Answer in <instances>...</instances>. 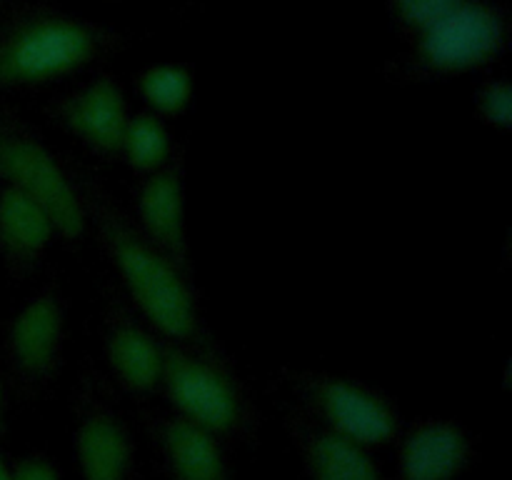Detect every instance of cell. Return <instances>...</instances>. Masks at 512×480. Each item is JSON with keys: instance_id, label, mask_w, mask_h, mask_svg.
Wrapping results in <instances>:
<instances>
[{"instance_id": "obj_18", "label": "cell", "mask_w": 512, "mask_h": 480, "mask_svg": "<svg viewBox=\"0 0 512 480\" xmlns=\"http://www.w3.org/2000/svg\"><path fill=\"white\" fill-rule=\"evenodd\" d=\"M463 3L465 0H393L398 18L410 30H418V33H423L425 28L438 23L440 18H445L450 10Z\"/></svg>"}, {"instance_id": "obj_6", "label": "cell", "mask_w": 512, "mask_h": 480, "mask_svg": "<svg viewBox=\"0 0 512 480\" xmlns=\"http://www.w3.org/2000/svg\"><path fill=\"white\" fill-rule=\"evenodd\" d=\"M310 395L328 418L333 433L360 445H380L398 428L393 405L365 385L333 375L310 378Z\"/></svg>"}, {"instance_id": "obj_20", "label": "cell", "mask_w": 512, "mask_h": 480, "mask_svg": "<svg viewBox=\"0 0 512 480\" xmlns=\"http://www.w3.org/2000/svg\"><path fill=\"white\" fill-rule=\"evenodd\" d=\"M10 478L13 480H60L58 470L53 468V463H48L40 455H33V458H25L23 463L15 465L10 470Z\"/></svg>"}, {"instance_id": "obj_10", "label": "cell", "mask_w": 512, "mask_h": 480, "mask_svg": "<svg viewBox=\"0 0 512 480\" xmlns=\"http://www.w3.org/2000/svg\"><path fill=\"white\" fill-rule=\"evenodd\" d=\"M58 235L48 210L20 190L0 188V250L15 270H30Z\"/></svg>"}, {"instance_id": "obj_9", "label": "cell", "mask_w": 512, "mask_h": 480, "mask_svg": "<svg viewBox=\"0 0 512 480\" xmlns=\"http://www.w3.org/2000/svg\"><path fill=\"white\" fill-rule=\"evenodd\" d=\"M138 213L145 238L180 270H188L185 200L178 170H155L138 195Z\"/></svg>"}, {"instance_id": "obj_19", "label": "cell", "mask_w": 512, "mask_h": 480, "mask_svg": "<svg viewBox=\"0 0 512 480\" xmlns=\"http://www.w3.org/2000/svg\"><path fill=\"white\" fill-rule=\"evenodd\" d=\"M480 113L495 128H510L512 125V90L505 80L485 85L478 98Z\"/></svg>"}, {"instance_id": "obj_2", "label": "cell", "mask_w": 512, "mask_h": 480, "mask_svg": "<svg viewBox=\"0 0 512 480\" xmlns=\"http://www.w3.org/2000/svg\"><path fill=\"white\" fill-rule=\"evenodd\" d=\"M103 38L68 15L40 13L0 38V88L40 85L75 73L98 55Z\"/></svg>"}, {"instance_id": "obj_4", "label": "cell", "mask_w": 512, "mask_h": 480, "mask_svg": "<svg viewBox=\"0 0 512 480\" xmlns=\"http://www.w3.org/2000/svg\"><path fill=\"white\" fill-rule=\"evenodd\" d=\"M180 418L210 430L228 433L240 423V395L228 375L188 350L163 345V378Z\"/></svg>"}, {"instance_id": "obj_11", "label": "cell", "mask_w": 512, "mask_h": 480, "mask_svg": "<svg viewBox=\"0 0 512 480\" xmlns=\"http://www.w3.org/2000/svg\"><path fill=\"white\" fill-rule=\"evenodd\" d=\"M470 443L453 423H423L405 438L400 453L403 480H453L465 468Z\"/></svg>"}, {"instance_id": "obj_5", "label": "cell", "mask_w": 512, "mask_h": 480, "mask_svg": "<svg viewBox=\"0 0 512 480\" xmlns=\"http://www.w3.org/2000/svg\"><path fill=\"white\" fill-rule=\"evenodd\" d=\"M503 43L505 23L498 10L480 0H465L420 33L418 55L428 68L458 73L493 60Z\"/></svg>"}, {"instance_id": "obj_12", "label": "cell", "mask_w": 512, "mask_h": 480, "mask_svg": "<svg viewBox=\"0 0 512 480\" xmlns=\"http://www.w3.org/2000/svg\"><path fill=\"white\" fill-rule=\"evenodd\" d=\"M75 450L83 480H128L133 445L123 423L110 413H93L80 423Z\"/></svg>"}, {"instance_id": "obj_13", "label": "cell", "mask_w": 512, "mask_h": 480, "mask_svg": "<svg viewBox=\"0 0 512 480\" xmlns=\"http://www.w3.org/2000/svg\"><path fill=\"white\" fill-rule=\"evenodd\" d=\"M105 355L120 383L135 393L158 388L163 378V343L130 320H113L105 335Z\"/></svg>"}, {"instance_id": "obj_1", "label": "cell", "mask_w": 512, "mask_h": 480, "mask_svg": "<svg viewBox=\"0 0 512 480\" xmlns=\"http://www.w3.org/2000/svg\"><path fill=\"white\" fill-rule=\"evenodd\" d=\"M83 200H90L100 240L145 318L165 338L198 340V305L185 283L183 270L170 263L145 235L135 233L123 215L110 208L98 193L88 190Z\"/></svg>"}, {"instance_id": "obj_21", "label": "cell", "mask_w": 512, "mask_h": 480, "mask_svg": "<svg viewBox=\"0 0 512 480\" xmlns=\"http://www.w3.org/2000/svg\"><path fill=\"white\" fill-rule=\"evenodd\" d=\"M0 480H13L10 478V470L3 465V460H0Z\"/></svg>"}, {"instance_id": "obj_16", "label": "cell", "mask_w": 512, "mask_h": 480, "mask_svg": "<svg viewBox=\"0 0 512 480\" xmlns=\"http://www.w3.org/2000/svg\"><path fill=\"white\" fill-rule=\"evenodd\" d=\"M120 153L135 170L155 173V170L163 168L170 155L168 128L155 115H135L125 125Z\"/></svg>"}, {"instance_id": "obj_7", "label": "cell", "mask_w": 512, "mask_h": 480, "mask_svg": "<svg viewBox=\"0 0 512 480\" xmlns=\"http://www.w3.org/2000/svg\"><path fill=\"white\" fill-rule=\"evenodd\" d=\"M55 115L88 148L105 155L120 153L130 115L123 90L110 78L93 80L83 90L60 100Z\"/></svg>"}, {"instance_id": "obj_22", "label": "cell", "mask_w": 512, "mask_h": 480, "mask_svg": "<svg viewBox=\"0 0 512 480\" xmlns=\"http://www.w3.org/2000/svg\"><path fill=\"white\" fill-rule=\"evenodd\" d=\"M0 423H3V385H0Z\"/></svg>"}, {"instance_id": "obj_17", "label": "cell", "mask_w": 512, "mask_h": 480, "mask_svg": "<svg viewBox=\"0 0 512 480\" xmlns=\"http://www.w3.org/2000/svg\"><path fill=\"white\" fill-rule=\"evenodd\" d=\"M140 93L158 113H180L193 95V75L183 65H155L140 75Z\"/></svg>"}, {"instance_id": "obj_3", "label": "cell", "mask_w": 512, "mask_h": 480, "mask_svg": "<svg viewBox=\"0 0 512 480\" xmlns=\"http://www.w3.org/2000/svg\"><path fill=\"white\" fill-rule=\"evenodd\" d=\"M0 180L43 205L60 238H83L88 210L65 170L38 138L8 123H0Z\"/></svg>"}, {"instance_id": "obj_14", "label": "cell", "mask_w": 512, "mask_h": 480, "mask_svg": "<svg viewBox=\"0 0 512 480\" xmlns=\"http://www.w3.org/2000/svg\"><path fill=\"white\" fill-rule=\"evenodd\" d=\"M163 448L178 480H228L215 435L190 420L173 418L165 423Z\"/></svg>"}, {"instance_id": "obj_8", "label": "cell", "mask_w": 512, "mask_h": 480, "mask_svg": "<svg viewBox=\"0 0 512 480\" xmlns=\"http://www.w3.org/2000/svg\"><path fill=\"white\" fill-rule=\"evenodd\" d=\"M65 315L53 290L40 293L10 325V353L28 378H50L60 363Z\"/></svg>"}, {"instance_id": "obj_15", "label": "cell", "mask_w": 512, "mask_h": 480, "mask_svg": "<svg viewBox=\"0 0 512 480\" xmlns=\"http://www.w3.org/2000/svg\"><path fill=\"white\" fill-rule=\"evenodd\" d=\"M308 463L315 480H380L365 445L325 430L310 438Z\"/></svg>"}]
</instances>
